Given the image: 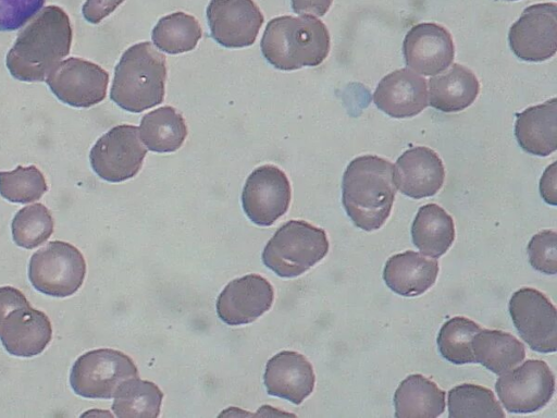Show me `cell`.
Masks as SVG:
<instances>
[{"label":"cell","mask_w":557,"mask_h":418,"mask_svg":"<svg viewBox=\"0 0 557 418\" xmlns=\"http://www.w3.org/2000/svg\"><path fill=\"white\" fill-rule=\"evenodd\" d=\"M482 329L466 317H454L446 321L437 335L441 355L455 365L475 362L472 340Z\"/></svg>","instance_id":"31"},{"label":"cell","mask_w":557,"mask_h":418,"mask_svg":"<svg viewBox=\"0 0 557 418\" xmlns=\"http://www.w3.org/2000/svg\"><path fill=\"white\" fill-rule=\"evenodd\" d=\"M445 169L431 148L418 146L406 150L394 164V182L406 196L420 199L435 195L444 184Z\"/></svg>","instance_id":"18"},{"label":"cell","mask_w":557,"mask_h":418,"mask_svg":"<svg viewBox=\"0 0 557 418\" xmlns=\"http://www.w3.org/2000/svg\"><path fill=\"white\" fill-rule=\"evenodd\" d=\"M438 270L435 259L407 250L387 259L383 279L396 294L413 297L423 294L435 283Z\"/></svg>","instance_id":"21"},{"label":"cell","mask_w":557,"mask_h":418,"mask_svg":"<svg viewBox=\"0 0 557 418\" xmlns=\"http://www.w3.org/2000/svg\"><path fill=\"white\" fill-rule=\"evenodd\" d=\"M496 393L509 413L528 414L542 409L555 392V376L544 360L530 359L503 373Z\"/></svg>","instance_id":"10"},{"label":"cell","mask_w":557,"mask_h":418,"mask_svg":"<svg viewBox=\"0 0 557 418\" xmlns=\"http://www.w3.org/2000/svg\"><path fill=\"white\" fill-rule=\"evenodd\" d=\"M47 190L46 179L35 165H17L12 171L0 172V195L11 202H33Z\"/></svg>","instance_id":"33"},{"label":"cell","mask_w":557,"mask_h":418,"mask_svg":"<svg viewBox=\"0 0 557 418\" xmlns=\"http://www.w3.org/2000/svg\"><path fill=\"white\" fill-rule=\"evenodd\" d=\"M201 36L202 29L199 22L184 12H174L161 17L151 35L153 45L170 54L193 50Z\"/></svg>","instance_id":"29"},{"label":"cell","mask_w":557,"mask_h":418,"mask_svg":"<svg viewBox=\"0 0 557 418\" xmlns=\"http://www.w3.org/2000/svg\"><path fill=\"white\" fill-rule=\"evenodd\" d=\"M509 314L521 339L535 352L557 349V311L540 291L522 287L509 300Z\"/></svg>","instance_id":"11"},{"label":"cell","mask_w":557,"mask_h":418,"mask_svg":"<svg viewBox=\"0 0 557 418\" xmlns=\"http://www.w3.org/2000/svg\"><path fill=\"white\" fill-rule=\"evenodd\" d=\"M186 136L185 120L173 107L158 108L141 119L139 137L151 151L173 152L183 145Z\"/></svg>","instance_id":"27"},{"label":"cell","mask_w":557,"mask_h":418,"mask_svg":"<svg viewBox=\"0 0 557 418\" xmlns=\"http://www.w3.org/2000/svg\"><path fill=\"white\" fill-rule=\"evenodd\" d=\"M447 403L450 418L505 417L494 393L482 385L471 383L457 385L448 392Z\"/></svg>","instance_id":"30"},{"label":"cell","mask_w":557,"mask_h":418,"mask_svg":"<svg viewBox=\"0 0 557 418\" xmlns=\"http://www.w3.org/2000/svg\"><path fill=\"white\" fill-rule=\"evenodd\" d=\"M147 148L139 137V127L122 124L103 134L92 146L89 161L102 180L120 183L135 176L145 159Z\"/></svg>","instance_id":"9"},{"label":"cell","mask_w":557,"mask_h":418,"mask_svg":"<svg viewBox=\"0 0 557 418\" xmlns=\"http://www.w3.org/2000/svg\"><path fill=\"white\" fill-rule=\"evenodd\" d=\"M540 192L543 199L555 206L556 198V162H553L544 172L540 182Z\"/></svg>","instance_id":"38"},{"label":"cell","mask_w":557,"mask_h":418,"mask_svg":"<svg viewBox=\"0 0 557 418\" xmlns=\"http://www.w3.org/2000/svg\"><path fill=\"white\" fill-rule=\"evenodd\" d=\"M73 30L58 5L42 8L25 26L5 59L10 74L22 82H44L71 49Z\"/></svg>","instance_id":"1"},{"label":"cell","mask_w":557,"mask_h":418,"mask_svg":"<svg viewBox=\"0 0 557 418\" xmlns=\"http://www.w3.org/2000/svg\"><path fill=\"white\" fill-rule=\"evenodd\" d=\"M515 135L528 153L546 157L557 148V100L530 107L517 113Z\"/></svg>","instance_id":"22"},{"label":"cell","mask_w":557,"mask_h":418,"mask_svg":"<svg viewBox=\"0 0 557 418\" xmlns=\"http://www.w3.org/2000/svg\"><path fill=\"white\" fill-rule=\"evenodd\" d=\"M403 52L406 65L417 73L434 76L445 71L455 57L450 33L436 23H420L407 33Z\"/></svg>","instance_id":"17"},{"label":"cell","mask_w":557,"mask_h":418,"mask_svg":"<svg viewBox=\"0 0 557 418\" xmlns=\"http://www.w3.org/2000/svg\"><path fill=\"white\" fill-rule=\"evenodd\" d=\"M396 190L394 164L379 156H360L344 172L342 202L356 226L374 231L387 220Z\"/></svg>","instance_id":"2"},{"label":"cell","mask_w":557,"mask_h":418,"mask_svg":"<svg viewBox=\"0 0 557 418\" xmlns=\"http://www.w3.org/2000/svg\"><path fill=\"white\" fill-rule=\"evenodd\" d=\"M124 1L125 0H86L83 4L82 13L87 22L98 24Z\"/></svg>","instance_id":"36"},{"label":"cell","mask_w":557,"mask_h":418,"mask_svg":"<svg viewBox=\"0 0 557 418\" xmlns=\"http://www.w3.org/2000/svg\"><path fill=\"white\" fill-rule=\"evenodd\" d=\"M45 81L60 101L89 108L106 98L109 74L96 63L71 57L60 62Z\"/></svg>","instance_id":"12"},{"label":"cell","mask_w":557,"mask_h":418,"mask_svg":"<svg viewBox=\"0 0 557 418\" xmlns=\"http://www.w3.org/2000/svg\"><path fill=\"white\" fill-rule=\"evenodd\" d=\"M46 0H0V32L24 26L44 7Z\"/></svg>","instance_id":"35"},{"label":"cell","mask_w":557,"mask_h":418,"mask_svg":"<svg viewBox=\"0 0 557 418\" xmlns=\"http://www.w3.org/2000/svg\"><path fill=\"white\" fill-rule=\"evenodd\" d=\"M327 251L324 230L306 221L290 220L267 243L262 262L281 278H295L322 260Z\"/></svg>","instance_id":"5"},{"label":"cell","mask_w":557,"mask_h":418,"mask_svg":"<svg viewBox=\"0 0 557 418\" xmlns=\"http://www.w3.org/2000/svg\"><path fill=\"white\" fill-rule=\"evenodd\" d=\"M506 1H517V0H506Z\"/></svg>","instance_id":"39"},{"label":"cell","mask_w":557,"mask_h":418,"mask_svg":"<svg viewBox=\"0 0 557 418\" xmlns=\"http://www.w3.org/2000/svg\"><path fill=\"white\" fill-rule=\"evenodd\" d=\"M112 410L116 417H158L163 398L153 382L139 377L124 381L114 394Z\"/></svg>","instance_id":"28"},{"label":"cell","mask_w":557,"mask_h":418,"mask_svg":"<svg viewBox=\"0 0 557 418\" xmlns=\"http://www.w3.org/2000/svg\"><path fill=\"white\" fill-rule=\"evenodd\" d=\"M86 262L72 244L52 241L29 260L28 279L38 292L53 297L73 295L83 284Z\"/></svg>","instance_id":"7"},{"label":"cell","mask_w":557,"mask_h":418,"mask_svg":"<svg viewBox=\"0 0 557 418\" xmlns=\"http://www.w3.org/2000/svg\"><path fill=\"white\" fill-rule=\"evenodd\" d=\"M293 11L299 15L323 16L333 0H290Z\"/></svg>","instance_id":"37"},{"label":"cell","mask_w":557,"mask_h":418,"mask_svg":"<svg viewBox=\"0 0 557 418\" xmlns=\"http://www.w3.org/2000/svg\"><path fill=\"white\" fill-rule=\"evenodd\" d=\"M273 297L268 280L256 273L247 274L224 287L216 299V314L226 324H247L271 308Z\"/></svg>","instance_id":"16"},{"label":"cell","mask_w":557,"mask_h":418,"mask_svg":"<svg viewBox=\"0 0 557 418\" xmlns=\"http://www.w3.org/2000/svg\"><path fill=\"white\" fill-rule=\"evenodd\" d=\"M165 56L151 42L131 46L114 70L111 100L123 110L139 113L164 100Z\"/></svg>","instance_id":"4"},{"label":"cell","mask_w":557,"mask_h":418,"mask_svg":"<svg viewBox=\"0 0 557 418\" xmlns=\"http://www.w3.org/2000/svg\"><path fill=\"white\" fill-rule=\"evenodd\" d=\"M211 37L226 48L251 46L263 24L253 0H211L207 8Z\"/></svg>","instance_id":"15"},{"label":"cell","mask_w":557,"mask_h":418,"mask_svg":"<svg viewBox=\"0 0 557 418\" xmlns=\"http://www.w3.org/2000/svg\"><path fill=\"white\" fill-rule=\"evenodd\" d=\"M14 243L26 249L44 244L53 233V219L42 204H33L20 209L11 223Z\"/></svg>","instance_id":"32"},{"label":"cell","mask_w":557,"mask_h":418,"mask_svg":"<svg viewBox=\"0 0 557 418\" xmlns=\"http://www.w3.org/2000/svg\"><path fill=\"white\" fill-rule=\"evenodd\" d=\"M443 72L429 81L430 106L442 112L453 113L472 104L480 91L474 73L459 63H454Z\"/></svg>","instance_id":"23"},{"label":"cell","mask_w":557,"mask_h":418,"mask_svg":"<svg viewBox=\"0 0 557 418\" xmlns=\"http://www.w3.org/2000/svg\"><path fill=\"white\" fill-rule=\"evenodd\" d=\"M530 265L545 274L557 273V233L544 230L536 233L528 245Z\"/></svg>","instance_id":"34"},{"label":"cell","mask_w":557,"mask_h":418,"mask_svg":"<svg viewBox=\"0 0 557 418\" xmlns=\"http://www.w3.org/2000/svg\"><path fill=\"white\" fill-rule=\"evenodd\" d=\"M411 236L422 255L440 258L455 239L453 218L436 204L424 205L420 207L412 222Z\"/></svg>","instance_id":"25"},{"label":"cell","mask_w":557,"mask_h":418,"mask_svg":"<svg viewBox=\"0 0 557 418\" xmlns=\"http://www.w3.org/2000/svg\"><path fill=\"white\" fill-rule=\"evenodd\" d=\"M139 377L133 359L111 348L81 355L72 366L70 384L74 393L86 398H112L126 380Z\"/></svg>","instance_id":"8"},{"label":"cell","mask_w":557,"mask_h":418,"mask_svg":"<svg viewBox=\"0 0 557 418\" xmlns=\"http://www.w3.org/2000/svg\"><path fill=\"white\" fill-rule=\"evenodd\" d=\"M512 52L522 61L542 62L557 51V4L536 3L524 9L508 34Z\"/></svg>","instance_id":"13"},{"label":"cell","mask_w":557,"mask_h":418,"mask_svg":"<svg viewBox=\"0 0 557 418\" xmlns=\"http://www.w3.org/2000/svg\"><path fill=\"white\" fill-rule=\"evenodd\" d=\"M394 406L397 418H435L445 409V392L422 374H410L396 389Z\"/></svg>","instance_id":"24"},{"label":"cell","mask_w":557,"mask_h":418,"mask_svg":"<svg viewBox=\"0 0 557 418\" xmlns=\"http://www.w3.org/2000/svg\"><path fill=\"white\" fill-rule=\"evenodd\" d=\"M374 104L392 118H411L428 106L425 79L407 67L384 76L374 94Z\"/></svg>","instance_id":"19"},{"label":"cell","mask_w":557,"mask_h":418,"mask_svg":"<svg viewBox=\"0 0 557 418\" xmlns=\"http://www.w3.org/2000/svg\"><path fill=\"white\" fill-rule=\"evenodd\" d=\"M52 339L48 316L33 308L25 295L13 286L0 287V341L17 357L44 352Z\"/></svg>","instance_id":"6"},{"label":"cell","mask_w":557,"mask_h":418,"mask_svg":"<svg viewBox=\"0 0 557 418\" xmlns=\"http://www.w3.org/2000/svg\"><path fill=\"white\" fill-rule=\"evenodd\" d=\"M290 199L292 188L286 174L271 164L253 170L242 193L246 216L259 226H270L285 214Z\"/></svg>","instance_id":"14"},{"label":"cell","mask_w":557,"mask_h":418,"mask_svg":"<svg viewBox=\"0 0 557 418\" xmlns=\"http://www.w3.org/2000/svg\"><path fill=\"white\" fill-rule=\"evenodd\" d=\"M475 362L495 374H503L518 366L525 357V348L512 334L500 330H481L472 340Z\"/></svg>","instance_id":"26"},{"label":"cell","mask_w":557,"mask_h":418,"mask_svg":"<svg viewBox=\"0 0 557 418\" xmlns=\"http://www.w3.org/2000/svg\"><path fill=\"white\" fill-rule=\"evenodd\" d=\"M325 24L312 15L274 17L265 26L260 48L277 70L293 71L321 64L330 52Z\"/></svg>","instance_id":"3"},{"label":"cell","mask_w":557,"mask_h":418,"mask_svg":"<svg viewBox=\"0 0 557 418\" xmlns=\"http://www.w3.org/2000/svg\"><path fill=\"white\" fill-rule=\"evenodd\" d=\"M263 380L269 395L299 405L312 393L315 377L312 365L304 355L283 351L269 359Z\"/></svg>","instance_id":"20"}]
</instances>
